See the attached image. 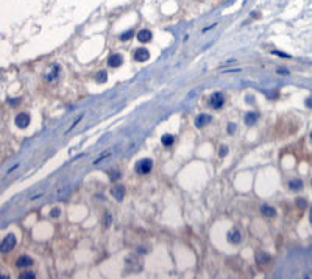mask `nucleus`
Wrapping results in <instances>:
<instances>
[{
  "label": "nucleus",
  "mask_w": 312,
  "mask_h": 279,
  "mask_svg": "<svg viewBox=\"0 0 312 279\" xmlns=\"http://www.w3.org/2000/svg\"><path fill=\"white\" fill-rule=\"evenodd\" d=\"M16 243H17L16 235H14V234H8V235L2 240V243H0V251H2V253H8V251H11V249L16 246Z\"/></svg>",
  "instance_id": "nucleus-1"
},
{
  "label": "nucleus",
  "mask_w": 312,
  "mask_h": 279,
  "mask_svg": "<svg viewBox=\"0 0 312 279\" xmlns=\"http://www.w3.org/2000/svg\"><path fill=\"white\" fill-rule=\"evenodd\" d=\"M151 169H153L151 159H142V161H139V162L136 164V172H137L139 175H147V173L151 172Z\"/></svg>",
  "instance_id": "nucleus-2"
},
{
  "label": "nucleus",
  "mask_w": 312,
  "mask_h": 279,
  "mask_svg": "<svg viewBox=\"0 0 312 279\" xmlns=\"http://www.w3.org/2000/svg\"><path fill=\"white\" fill-rule=\"evenodd\" d=\"M223 103H225V97H223L222 92H216L211 95V98H209V105L214 108V109H219V108H222Z\"/></svg>",
  "instance_id": "nucleus-3"
},
{
  "label": "nucleus",
  "mask_w": 312,
  "mask_h": 279,
  "mask_svg": "<svg viewBox=\"0 0 312 279\" xmlns=\"http://www.w3.org/2000/svg\"><path fill=\"white\" fill-rule=\"evenodd\" d=\"M28 123H30V115L27 112H20V114L16 115V125L19 128H27Z\"/></svg>",
  "instance_id": "nucleus-4"
},
{
  "label": "nucleus",
  "mask_w": 312,
  "mask_h": 279,
  "mask_svg": "<svg viewBox=\"0 0 312 279\" xmlns=\"http://www.w3.org/2000/svg\"><path fill=\"white\" fill-rule=\"evenodd\" d=\"M125 187L120 186V184H117V186H114L111 189V193H112V196L117 200V201H122L123 198H125Z\"/></svg>",
  "instance_id": "nucleus-5"
},
{
  "label": "nucleus",
  "mask_w": 312,
  "mask_h": 279,
  "mask_svg": "<svg viewBox=\"0 0 312 279\" xmlns=\"http://www.w3.org/2000/svg\"><path fill=\"white\" fill-rule=\"evenodd\" d=\"M148 58H150V51H148L147 48H137V50L134 51V59L139 61V62H144V61H147Z\"/></svg>",
  "instance_id": "nucleus-6"
},
{
  "label": "nucleus",
  "mask_w": 312,
  "mask_h": 279,
  "mask_svg": "<svg viewBox=\"0 0 312 279\" xmlns=\"http://www.w3.org/2000/svg\"><path fill=\"white\" fill-rule=\"evenodd\" d=\"M211 115L209 114H200L198 117H197V120H195V125H197V128H203L206 123H209L211 122Z\"/></svg>",
  "instance_id": "nucleus-7"
},
{
  "label": "nucleus",
  "mask_w": 312,
  "mask_h": 279,
  "mask_svg": "<svg viewBox=\"0 0 312 279\" xmlns=\"http://www.w3.org/2000/svg\"><path fill=\"white\" fill-rule=\"evenodd\" d=\"M240 240H242V234H240L239 229H233V231L228 233V242H231V243H240Z\"/></svg>",
  "instance_id": "nucleus-8"
},
{
  "label": "nucleus",
  "mask_w": 312,
  "mask_h": 279,
  "mask_svg": "<svg viewBox=\"0 0 312 279\" xmlns=\"http://www.w3.org/2000/svg\"><path fill=\"white\" fill-rule=\"evenodd\" d=\"M122 62H123V58H122L119 53L111 55L109 59H108V64H109L111 67H119V66H122Z\"/></svg>",
  "instance_id": "nucleus-9"
},
{
  "label": "nucleus",
  "mask_w": 312,
  "mask_h": 279,
  "mask_svg": "<svg viewBox=\"0 0 312 279\" xmlns=\"http://www.w3.org/2000/svg\"><path fill=\"white\" fill-rule=\"evenodd\" d=\"M31 264H33V260H31V257H28V256H22V257H19L17 262H16V265H17L19 268H27V267H30Z\"/></svg>",
  "instance_id": "nucleus-10"
},
{
  "label": "nucleus",
  "mask_w": 312,
  "mask_h": 279,
  "mask_svg": "<svg viewBox=\"0 0 312 279\" xmlns=\"http://www.w3.org/2000/svg\"><path fill=\"white\" fill-rule=\"evenodd\" d=\"M137 39L140 42H150L151 41V31L150 30H140L137 33Z\"/></svg>",
  "instance_id": "nucleus-11"
},
{
  "label": "nucleus",
  "mask_w": 312,
  "mask_h": 279,
  "mask_svg": "<svg viewBox=\"0 0 312 279\" xmlns=\"http://www.w3.org/2000/svg\"><path fill=\"white\" fill-rule=\"evenodd\" d=\"M58 75H59V66H53L52 67V72H48V73H45V81H53L55 78H58Z\"/></svg>",
  "instance_id": "nucleus-12"
},
{
  "label": "nucleus",
  "mask_w": 312,
  "mask_h": 279,
  "mask_svg": "<svg viewBox=\"0 0 312 279\" xmlns=\"http://www.w3.org/2000/svg\"><path fill=\"white\" fill-rule=\"evenodd\" d=\"M261 212H262L265 217H270V218H273V217L276 215L275 207H271V206H268V204H264V206L261 207Z\"/></svg>",
  "instance_id": "nucleus-13"
},
{
  "label": "nucleus",
  "mask_w": 312,
  "mask_h": 279,
  "mask_svg": "<svg viewBox=\"0 0 312 279\" xmlns=\"http://www.w3.org/2000/svg\"><path fill=\"white\" fill-rule=\"evenodd\" d=\"M69 192H70V186H69V184H64V186H61L58 190H56V195H58L59 198H66V196L69 195Z\"/></svg>",
  "instance_id": "nucleus-14"
},
{
  "label": "nucleus",
  "mask_w": 312,
  "mask_h": 279,
  "mask_svg": "<svg viewBox=\"0 0 312 279\" xmlns=\"http://www.w3.org/2000/svg\"><path fill=\"white\" fill-rule=\"evenodd\" d=\"M258 120V114L256 112H247L245 114V123L247 125H255Z\"/></svg>",
  "instance_id": "nucleus-15"
},
{
  "label": "nucleus",
  "mask_w": 312,
  "mask_h": 279,
  "mask_svg": "<svg viewBox=\"0 0 312 279\" xmlns=\"http://www.w3.org/2000/svg\"><path fill=\"white\" fill-rule=\"evenodd\" d=\"M289 187H290V190H301L303 189V181L301 180H292L289 183Z\"/></svg>",
  "instance_id": "nucleus-16"
},
{
  "label": "nucleus",
  "mask_w": 312,
  "mask_h": 279,
  "mask_svg": "<svg viewBox=\"0 0 312 279\" xmlns=\"http://www.w3.org/2000/svg\"><path fill=\"white\" fill-rule=\"evenodd\" d=\"M161 142H162V145H164V147H170V145L173 143V136H170V134H164V136L161 137Z\"/></svg>",
  "instance_id": "nucleus-17"
},
{
  "label": "nucleus",
  "mask_w": 312,
  "mask_h": 279,
  "mask_svg": "<svg viewBox=\"0 0 312 279\" xmlns=\"http://www.w3.org/2000/svg\"><path fill=\"white\" fill-rule=\"evenodd\" d=\"M106 78H108V75H106L105 70H101V72H98V73L95 75V81H97V83H105Z\"/></svg>",
  "instance_id": "nucleus-18"
},
{
  "label": "nucleus",
  "mask_w": 312,
  "mask_h": 279,
  "mask_svg": "<svg viewBox=\"0 0 312 279\" xmlns=\"http://www.w3.org/2000/svg\"><path fill=\"white\" fill-rule=\"evenodd\" d=\"M131 36H133V31H125V33L120 36V39H122V41H128Z\"/></svg>",
  "instance_id": "nucleus-19"
},
{
  "label": "nucleus",
  "mask_w": 312,
  "mask_h": 279,
  "mask_svg": "<svg viewBox=\"0 0 312 279\" xmlns=\"http://www.w3.org/2000/svg\"><path fill=\"white\" fill-rule=\"evenodd\" d=\"M59 214H61V212H59V209H58V207H53V209H52V212H50V215H52V217H59Z\"/></svg>",
  "instance_id": "nucleus-20"
},
{
  "label": "nucleus",
  "mask_w": 312,
  "mask_h": 279,
  "mask_svg": "<svg viewBox=\"0 0 312 279\" xmlns=\"http://www.w3.org/2000/svg\"><path fill=\"white\" fill-rule=\"evenodd\" d=\"M111 225V215H105V226H109Z\"/></svg>",
  "instance_id": "nucleus-21"
},
{
  "label": "nucleus",
  "mask_w": 312,
  "mask_h": 279,
  "mask_svg": "<svg viewBox=\"0 0 312 279\" xmlns=\"http://www.w3.org/2000/svg\"><path fill=\"white\" fill-rule=\"evenodd\" d=\"M226 153H228V147L223 145L222 148H220V156H226Z\"/></svg>",
  "instance_id": "nucleus-22"
},
{
  "label": "nucleus",
  "mask_w": 312,
  "mask_h": 279,
  "mask_svg": "<svg viewBox=\"0 0 312 279\" xmlns=\"http://www.w3.org/2000/svg\"><path fill=\"white\" fill-rule=\"evenodd\" d=\"M20 278H22V279H27V278H35V275L28 271V273H24V275H20Z\"/></svg>",
  "instance_id": "nucleus-23"
},
{
  "label": "nucleus",
  "mask_w": 312,
  "mask_h": 279,
  "mask_svg": "<svg viewBox=\"0 0 312 279\" xmlns=\"http://www.w3.org/2000/svg\"><path fill=\"white\" fill-rule=\"evenodd\" d=\"M228 133H229V134L236 133V125H228Z\"/></svg>",
  "instance_id": "nucleus-24"
},
{
  "label": "nucleus",
  "mask_w": 312,
  "mask_h": 279,
  "mask_svg": "<svg viewBox=\"0 0 312 279\" xmlns=\"http://www.w3.org/2000/svg\"><path fill=\"white\" fill-rule=\"evenodd\" d=\"M112 175H111V180L114 181V180H117V178H120V173L119 172H111Z\"/></svg>",
  "instance_id": "nucleus-25"
},
{
  "label": "nucleus",
  "mask_w": 312,
  "mask_h": 279,
  "mask_svg": "<svg viewBox=\"0 0 312 279\" xmlns=\"http://www.w3.org/2000/svg\"><path fill=\"white\" fill-rule=\"evenodd\" d=\"M278 73H279V75H289L286 69H279V70H278Z\"/></svg>",
  "instance_id": "nucleus-26"
},
{
  "label": "nucleus",
  "mask_w": 312,
  "mask_h": 279,
  "mask_svg": "<svg viewBox=\"0 0 312 279\" xmlns=\"http://www.w3.org/2000/svg\"><path fill=\"white\" fill-rule=\"evenodd\" d=\"M306 106H308V108H312V97L306 100Z\"/></svg>",
  "instance_id": "nucleus-27"
},
{
  "label": "nucleus",
  "mask_w": 312,
  "mask_h": 279,
  "mask_svg": "<svg viewBox=\"0 0 312 279\" xmlns=\"http://www.w3.org/2000/svg\"><path fill=\"white\" fill-rule=\"evenodd\" d=\"M297 203H298V206H300V207H304V206H306V203H304L303 200H298Z\"/></svg>",
  "instance_id": "nucleus-28"
},
{
  "label": "nucleus",
  "mask_w": 312,
  "mask_h": 279,
  "mask_svg": "<svg viewBox=\"0 0 312 279\" xmlns=\"http://www.w3.org/2000/svg\"><path fill=\"white\" fill-rule=\"evenodd\" d=\"M309 222H311V225H312V209H311V212H309Z\"/></svg>",
  "instance_id": "nucleus-29"
},
{
  "label": "nucleus",
  "mask_w": 312,
  "mask_h": 279,
  "mask_svg": "<svg viewBox=\"0 0 312 279\" xmlns=\"http://www.w3.org/2000/svg\"><path fill=\"white\" fill-rule=\"evenodd\" d=\"M311 139H312V134H311Z\"/></svg>",
  "instance_id": "nucleus-30"
}]
</instances>
